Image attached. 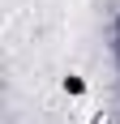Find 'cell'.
I'll return each instance as SVG.
<instances>
[{
	"instance_id": "obj_1",
	"label": "cell",
	"mask_w": 120,
	"mask_h": 124,
	"mask_svg": "<svg viewBox=\"0 0 120 124\" xmlns=\"http://www.w3.org/2000/svg\"><path fill=\"white\" fill-rule=\"evenodd\" d=\"M107 124H120V107H116V111H107Z\"/></svg>"
}]
</instances>
